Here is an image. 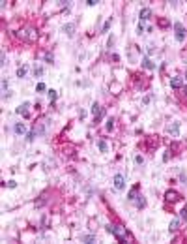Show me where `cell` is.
<instances>
[{
  "mask_svg": "<svg viewBox=\"0 0 187 244\" xmlns=\"http://www.w3.org/2000/svg\"><path fill=\"white\" fill-rule=\"evenodd\" d=\"M107 231L111 233V235L118 237V240H122V242H124V240H127V237H129V235H127V231H125L122 225H111V224H109V225H107Z\"/></svg>",
  "mask_w": 187,
  "mask_h": 244,
  "instance_id": "1",
  "label": "cell"
},
{
  "mask_svg": "<svg viewBox=\"0 0 187 244\" xmlns=\"http://www.w3.org/2000/svg\"><path fill=\"white\" fill-rule=\"evenodd\" d=\"M174 36H176V40H178L180 43L185 41V38H187V30H185V26H183L182 23H174Z\"/></svg>",
  "mask_w": 187,
  "mask_h": 244,
  "instance_id": "2",
  "label": "cell"
},
{
  "mask_svg": "<svg viewBox=\"0 0 187 244\" xmlns=\"http://www.w3.org/2000/svg\"><path fill=\"white\" fill-rule=\"evenodd\" d=\"M112 182H114V188H116V190L122 192L124 188H125V176H124L122 173H116L114 179H112Z\"/></svg>",
  "mask_w": 187,
  "mask_h": 244,
  "instance_id": "3",
  "label": "cell"
},
{
  "mask_svg": "<svg viewBox=\"0 0 187 244\" xmlns=\"http://www.w3.org/2000/svg\"><path fill=\"white\" fill-rule=\"evenodd\" d=\"M180 193L176 192V190H167V193H165V201L167 203H176V201H180Z\"/></svg>",
  "mask_w": 187,
  "mask_h": 244,
  "instance_id": "4",
  "label": "cell"
},
{
  "mask_svg": "<svg viewBox=\"0 0 187 244\" xmlns=\"http://www.w3.org/2000/svg\"><path fill=\"white\" fill-rule=\"evenodd\" d=\"M13 131H15V135H25L26 134V126L23 124V122H15Z\"/></svg>",
  "mask_w": 187,
  "mask_h": 244,
  "instance_id": "5",
  "label": "cell"
},
{
  "mask_svg": "<svg viewBox=\"0 0 187 244\" xmlns=\"http://www.w3.org/2000/svg\"><path fill=\"white\" fill-rule=\"evenodd\" d=\"M150 17H152V9H150V8H142V9H140V23L148 21Z\"/></svg>",
  "mask_w": 187,
  "mask_h": 244,
  "instance_id": "6",
  "label": "cell"
},
{
  "mask_svg": "<svg viewBox=\"0 0 187 244\" xmlns=\"http://www.w3.org/2000/svg\"><path fill=\"white\" fill-rule=\"evenodd\" d=\"M28 107H30V102H25V103H21V105L15 109V113H19V115H28Z\"/></svg>",
  "mask_w": 187,
  "mask_h": 244,
  "instance_id": "7",
  "label": "cell"
},
{
  "mask_svg": "<svg viewBox=\"0 0 187 244\" xmlns=\"http://www.w3.org/2000/svg\"><path fill=\"white\" fill-rule=\"evenodd\" d=\"M170 86L172 88H182L183 86V79L182 77H170Z\"/></svg>",
  "mask_w": 187,
  "mask_h": 244,
  "instance_id": "8",
  "label": "cell"
},
{
  "mask_svg": "<svg viewBox=\"0 0 187 244\" xmlns=\"http://www.w3.org/2000/svg\"><path fill=\"white\" fill-rule=\"evenodd\" d=\"M142 68H146V70H153V68H155V64H153L148 57H142Z\"/></svg>",
  "mask_w": 187,
  "mask_h": 244,
  "instance_id": "9",
  "label": "cell"
},
{
  "mask_svg": "<svg viewBox=\"0 0 187 244\" xmlns=\"http://www.w3.org/2000/svg\"><path fill=\"white\" fill-rule=\"evenodd\" d=\"M137 197H139V186L131 188V190H129V193H127V199H129V201H135Z\"/></svg>",
  "mask_w": 187,
  "mask_h": 244,
  "instance_id": "10",
  "label": "cell"
},
{
  "mask_svg": "<svg viewBox=\"0 0 187 244\" xmlns=\"http://www.w3.org/2000/svg\"><path fill=\"white\" fill-rule=\"evenodd\" d=\"M81 240L92 244V242H97V237H95V235H81Z\"/></svg>",
  "mask_w": 187,
  "mask_h": 244,
  "instance_id": "11",
  "label": "cell"
},
{
  "mask_svg": "<svg viewBox=\"0 0 187 244\" xmlns=\"http://www.w3.org/2000/svg\"><path fill=\"white\" fill-rule=\"evenodd\" d=\"M101 111H103V107H101L99 103H97V102H94V103H92V115H94V117H97V115L101 113Z\"/></svg>",
  "mask_w": 187,
  "mask_h": 244,
  "instance_id": "12",
  "label": "cell"
},
{
  "mask_svg": "<svg viewBox=\"0 0 187 244\" xmlns=\"http://www.w3.org/2000/svg\"><path fill=\"white\" fill-rule=\"evenodd\" d=\"M97 148H99L101 152H109V145H107V141H105V139H99V141H97Z\"/></svg>",
  "mask_w": 187,
  "mask_h": 244,
  "instance_id": "13",
  "label": "cell"
},
{
  "mask_svg": "<svg viewBox=\"0 0 187 244\" xmlns=\"http://www.w3.org/2000/svg\"><path fill=\"white\" fill-rule=\"evenodd\" d=\"M73 28H75V25H64L62 26V30H64V34H68V36H73Z\"/></svg>",
  "mask_w": 187,
  "mask_h": 244,
  "instance_id": "14",
  "label": "cell"
},
{
  "mask_svg": "<svg viewBox=\"0 0 187 244\" xmlns=\"http://www.w3.org/2000/svg\"><path fill=\"white\" fill-rule=\"evenodd\" d=\"M26 71H28V66H21V68H17V77L23 79V77L26 75Z\"/></svg>",
  "mask_w": 187,
  "mask_h": 244,
  "instance_id": "15",
  "label": "cell"
},
{
  "mask_svg": "<svg viewBox=\"0 0 187 244\" xmlns=\"http://www.w3.org/2000/svg\"><path fill=\"white\" fill-rule=\"evenodd\" d=\"M111 25H112V17H109V19L105 21L103 28H101V32H103V34H107V32H109V28H111Z\"/></svg>",
  "mask_w": 187,
  "mask_h": 244,
  "instance_id": "16",
  "label": "cell"
},
{
  "mask_svg": "<svg viewBox=\"0 0 187 244\" xmlns=\"http://www.w3.org/2000/svg\"><path fill=\"white\" fill-rule=\"evenodd\" d=\"M135 205H137V208H142V207L146 205V199L142 197V195H139V197L135 199Z\"/></svg>",
  "mask_w": 187,
  "mask_h": 244,
  "instance_id": "17",
  "label": "cell"
},
{
  "mask_svg": "<svg viewBox=\"0 0 187 244\" xmlns=\"http://www.w3.org/2000/svg\"><path fill=\"white\" fill-rule=\"evenodd\" d=\"M178 225H180V220H178V218H176V220H172V221H170V225H169L170 233H172V231H176V229H178Z\"/></svg>",
  "mask_w": 187,
  "mask_h": 244,
  "instance_id": "18",
  "label": "cell"
},
{
  "mask_svg": "<svg viewBox=\"0 0 187 244\" xmlns=\"http://www.w3.org/2000/svg\"><path fill=\"white\" fill-rule=\"evenodd\" d=\"M47 96H49V99H51V102H54V99H56V98H58V92H56V90H54V88H51V90L47 92Z\"/></svg>",
  "mask_w": 187,
  "mask_h": 244,
  "instance_id": "19",
  "label": "cell"
},
{
  "mask_svg": "<svg viewBox=\"0 0 187 244\" xmlns=\"http://www.w3.org/2000/svg\"><path fill=\"white\" fill-rule=\"evenodd\" d=\"M167 130L170 131V134H174V135H178V130H180V124H178V122H176V124H174V126H169Z\"/></svg>",
  "mask_w": 187,
  "mask_h": 244,
  "instance_id": "20",
  "label": "cell"
},
{
  "mask_svg": "<svg viewBox=\"0 0 187 244\" xmlns=\"http://www.w3.org/2000/svg\"><path fill=\"white\" fill-rule=\"evenodd\" d=\"M114 128V118H107V124H105V130L107 131H111Z\"/></svg>",
  "mask_w": 187,
  "mask_h": 244,
  "instance_id": "21",
  "label": "cell"
},
{
  "mask_svg": "<svg viewBox=\"0 0 187 244\" xmlns=\"http://www.w3.org/2000/svg\"><path fill=\"white\" fill-rule=\"evenodd\" d=\"M43 58L47 60V64H52L54 62V54L52 53H45V57H43Z\"/></svg>",
  "mask_w": 187,
  "mask_h": 244,
  "instance_id": "22",
  "label": "cell"
},
{
  "mask_svg": "<svg viewBox=\"0 0 187 244\" xmlns=\"http://www.w3.org/2000/svg\"><path fill=\"white\" fill-rule=\"evenodd\" d=\"M43 90H47L45 83H38V86H36V92H43Z\"/></svg>",
  "mask_w": 187,
  "mask_h": 244,
  "instance_id": "23",
  "label": "cell"
},
{
  "mask_svg": "<svg viewBox=\"0 0 187 244\" xmlns=\"http://www.w3.org/2000/svg\"><path fill=\"white\" fill-rule=\"evenodd\" d=\"M34 75H36V77L43 75V68H41V66H36V68H34Z\"/></svg>",
  "mask_w": 187,
  "mask_h": 244,
  "instance_id": "24",
  "label": "cell"
},
{
  "mask_svg": "<svg viewBox=\"0 0 187 244\" xmlns=\"http://www.w3.org/2000/svg\"><path fill=\"white\" fill-rule=\"evenodd\" d=\"M0 66H2V68L6 66V53H4V51L0 53Z\"/></svg>",
  "mask_w": 187,
  "mask_h": 244,
  "instance_id": "25",
  "label": "cell"
},
{
  "mask_svg": "<svg viewBox=\"0 0 187 244\" xmlns=\"http://www.w3.org/2000/svg\"><path fill=\"white\" fill-rule=\"evenodd\" d=\"M135 163L137 165H142V163H144V158H142L140 154H137V156H135Z\"/></svg>",
  "mask_w": 187,
  "mask_h": 244,
  "instance_id": "26",
  "label": "cell"
},
{
  "mask_svg": "<svg viewBox=\"0 0 187 244\" xmlns=\"http://www.w3.org/2000/svg\"><path fill=\"white\" fill-rule=\"evenodd\" d=\"M180 216H182V220H185V221H187V207H183V208H182Z\"/></svg>",
  "mask_w": 187,
  "mask_h": 244,
  "instance_id": "27",
  "label": "cell"
},
{
  "mask_svg": "<svg viewBox=\"0 0 187 244\" xmlns=\"http://www.w3.org/2000/svg\"><path fill=\"white\" fill-rule=\"evenodd\" d=\"M2 90L8 92V79H2Z\"/></svg>",
  "mask_w": 187,
  "mask_h": 244,
  "instance_id": "28",
  "label": "cell"
},
{
  "mask_svg": "<svg viewBox=\"0 0 187 244\" xmlns=\"http://www.w3.org/2000/svg\"><path fill=\"white\" fill-rule=\"evenodd\" d=\"M159 25H161V26H167L169 21H167V19H159Z\"/></svg>",
  "mask_w": 187,
  "mask_h": 244,
  "instance_id": "29",
  "label": "cell"
},
{
  "mask_svg": "<svg viewBox=\"0 0 187 244\" xmlns=\"http://www.w3.org/2000/svg\"><path fill=\"white\" fill-rule=\"evenodd\" d=\"M8 186H9V188H17V182H15V180H9Z\"/></svg>",
  "mask_w": 187,
  "mask_h": 244,
  "instance_id": "30",
  "label": "cell"
},
{
  "mask_svg": "<svg viewBox=\"0 0 187 244\" xmlns=\"http://www.w3.org/2000/svg\"><path fill=\"white\" fill-rule=\"evenodd\" d=\"M112 43H114V36L109 38V47H112Z\"/></svg>",
  "mask_w": 187,
  "mask_h": 244,
  "instance_id": "31",
  "label": "cell"
},
{
  "mask_svg": "<svg viewBox=\"0 0 187 244\" xmlns=\"http://www.w3.org/2000/svg\"><path fill=\"white\" fill-rule=\"evenodd\" d=\"M142 30H144V23H140V25H139V34H142Z\"/></svg>",
  "mask_w": 187,
  "mask_h": 244,
  "instance_id": "32",
  "label": "cell"
},
{
  "mask_svg": "<svg viewBox=\"0 0 187 244\" xmlns=\"http://www.w3.org/2000/svg\"><path fill=\"white\" fill-rule=\"evenodd\" d=\"M9 96H12V92H9V90H8V92H4V94H2V98H4V99H6V98H9Z\"/></svg>",
  "mask_w": 187,
  "mask_h": 244,
  "instance_id": "33",
  "label": "cell"
},
{
  "mask_svg": "<svg viewBox=\"0 0 187 244\" xmlns=\"http://www.w3.org/2000/svg\"><path fill=\"white\" fill-rule=\"evenodd\" d=\"M185 96H187V86H185Z\"/></svg>",
  "mask_w": 187,
  "mask_h": 244,
  "instance_id": "34",
  "label": "cell"
},
{
  "mask_svg": "<svg viewBox=\"0 0 187 244\" xmlns=\"http://www.w3.org/2000/svg\"><path fill=\"white\" fill-rule=\"evenodd\" d=\"M185 77H187V73H185Z\"/></svg>",
  "mask_w": 187,
  "mask_h": 244,
  "instance_id": "35",
  "label": "cell"
}]
</instances>
